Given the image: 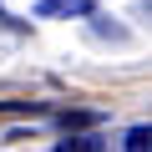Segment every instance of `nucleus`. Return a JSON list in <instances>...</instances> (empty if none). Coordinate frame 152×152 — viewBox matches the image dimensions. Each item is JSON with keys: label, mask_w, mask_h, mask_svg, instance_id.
Segmentation results:
<instances>
[{"label": "nucleus", "mask_w": 152, "mask_h": 152, "mask_svg": "<svg viewBox=\"0 0 152 152\" xmlns=\"http://www.w3.org/2000/svg\"><path fill=\"white\" fill-rule=\"evenodd\" d=\"M36 15H41V20H56V15H91V0H41Z\"/></svg>", "instance_id": "1"}, {"label": "nucleus", "mask_w": 152, "mask_h": 152, "mask_svg": "<svg viewBox=\"0 0 152 152\" xmlns=\"http://www.w3.org/2000/svg\"><path fill=\"white\" fill-rule=\"evenodd\" d=\"M56 152H102V142L96 137H66V142H56Z\"/></svg>", "instance_id": "2"}, {"label": "nucleus", "mask_w": 152, "mask_h": 152, "mask_svg": "<svg viewBox=\"0 0 152 152\" xmlns=\"http://www.w3.org/2000/svg\"><path fill=\"white\" fill-rule=\"evenodd\" d=\"M127 152H152V127H132L127 132Z\"/></svg>", "instance_id": "3"}]
</instances>
